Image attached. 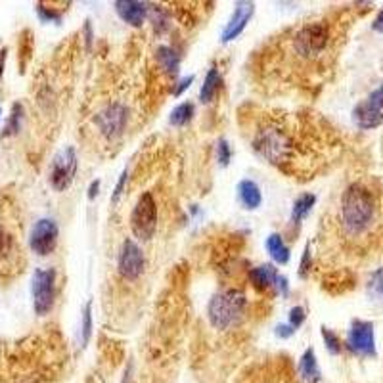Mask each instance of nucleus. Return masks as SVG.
<instances>
[{
    "instance_id": "2",
    "label": "nucleus",
    "mask_w": 383,
    "mask_h": 383,
    "mask_svg": "<svg viewBox=\"0 0 383 383\" xmlns=\"http://www.w3.org/2000/svg\"><path fill=\"white\" fill-rule=\"evenodd\" d=\"M253 148L259 156L274 165L291 163V159L296 157V140L276 123H270L257 131L253 139Z\"/></svg>"
},
{
    "instance_id": "15",
    "label": "nucleus",
    "mask_w": 383,
    "mask_h": 383,
    "mask_svg": "<svg viewBox=\"0 0 383 383\" xmlns=\"http://www.w3.org/2000/svg\"><path fill=\"white\" fill-rule=\"evenodd\" d=\"M19 255H21V249L18 247V242L14 239L12 234L0 228V272L8 274L18 270Z\"/></svg>"
},
{
    "instance_id": "24",
    "label": "nucleus",
    "mask_w": 383,
    "mask_h": 383,
    "mask_svg": "<svg viewBox=\"0 0 383 383\" xmlns=\"http://www.w3.org/2000/svg\"><path fill=\"white\" fill-rule=\"evenodd\" d=\"M368 296L372 299H376V301L383 299V266L372 274L370 282H368Z\"/></svg>"
},
{
    "instance_id": "38",
    "label": "nucleus",
    "mask_w": 383,
    "mask_h": 383,
    "mask_svg": "<svg viewBox=\"0 0 383 383\" xmlns=\"http://www.w3.org/2000/svg\"><path fill=\"white\" fill-rule=\"evenodd\" d=\"M0 114H2V109H0Z\"/></svg>"
},
{
    "instance_id": "13",
    "label": "nucleus",
    "mask_w": 383,
    "mask_h": 383,
    "mask_svg": "<svg viewBox=\"0 0 383 383\" xmlns=\"http://www.w3.org/2000/svg\"><path fill=\"white\" fill-rule=\"evenodd\" d=\"M249 278H252V282L255 288L266 289L270 288H276V291L280 296H288V280L284 276L278 274V270L272 266V264H263V266H257V269H253L249 272Z\"/></svg>"
},
{
    "instance_id": "7",
    "label": "nucleus",
    "mask_w": 383,
    "mask_h": 383,
    "mask_svg": "<svg viewBox=\"0 0 383 383\" xmlns=\"http://www.w3.org/2000/svg\"><path fill=\"white\" fill-rule=\"evenodd\" d=\"M95 123L104 139L115 140L125 132L126 123H129V109H126L125 104L114 102V104L106 106L100 114L96 115Z\"/></svg>"
},
{
    "instance_id": "35",
    "label": "nucleus",
    "mask_w": 383,
    "mask_h": 383,
    "mask_svg": "<svg viewBox=\"0 0 383 383\" xmlns=\"http://www.w3.org/2000/svg\"><path fill=\"white\" fill-rule=\"evenodd\" d=\"M374 31H377V33H383V10L379 14H377V18L374 19Z\"/></svg>"
},
{
    "instance_id": "17",
    "label": "nucleus",
    "mask_w": 383,
    "mask_h": 383,
    "mask_svg": "<svg viewBox=\"0 0 383 383\" xmlns=\"http://www.w3.org/2000/svg\"><path fill=\"white\" fill-rule=\"evenodd\" d=\"M238 198L239 203H242L245 209H249V211L261 207V203H263L261 188H259L253 180H242V183L238 184Z\"/></svg>"
},
{
    "instance_id": "19",
    "label": "nucleus",
    "mask_w": 383,
    "mask_h": 383,
    "mask_svg": "<svg viewBox=\"0 0 383 383\" xmlns=\"http://www.w3.org/2000/svg\"><path fill=\"white\" fill-rule=\"evenodd\" d=\"M266 249H269L270 257L274 259L278 264H286L289 261V247L280 234H270L266 238Z\"/></svg>"
},
{
    "instance_id": "28",
    "label": "nucleus",
    "mask_w": 383,
    "mask_h": 383,
    "mask_svg": "<svg viewBox=\"0 0 383 383\" xmlns=\"http://www.w3.org/2000/svg\"><path fill=\"white\" fill-rule=\"evenodd\" d=\"M19 123H21V106L16 104V106L12 107V117H10V123H8V126H6V134L18 132Z\"/></svg>"
},
{
    "instance_id": "30",
    "label": "nucleus",
    "mask_w": 383,
    "mask_h": 383,
    "mask_svg": "<svg viewBox=\"0 0 383 383\" xmlns=\"http://www.w3.org/2000/svg\"><path fill=\"white\" fill-rule=\"evenodd\" d=\"M125 183H126V171L121 175L119 183H117V186H115V192H114V195H112V203H117V201H119V195L123 194V186H125Z\"/></svg>"
},
{
    "instance_id": "11",
    "label": "nucleus",
    "mask_w": 383,
    "mask_h": 383,
    "mask_svg": "<svg viewBox=\"0 0 383 383\" xmlns=\"http://www.w3.org/2000/svg\"><path fill=\"white\" fill-rule=\"evenodd\" d=\"M58 244V225L52 219H41L35 222V227L29 236L31 252L44 257L50 255L56 249Z\"/></svg>"
},
{
    "instance_id": "25",
    "label": "nucleus",
    "mask_w": 383,
    "mask_h": 383,
    "mask_svg": "<svg viewBox=\"0 0 383 383\" xmlns=\"http://www.w3.org/2000/svg\"><path fill=\"white\" fill-rule=\"evenodd\" d=\"M90 333H92V305L87 303V307L82 311V347L87 345L90 340Z\"/></svg>"
},
{
    "instance_id": "6",
    "label": "nucleus",
    "mask_w": 383,
    "mask_h": 383,
    "mask_svg": "<svg viewBox=\"0 0 383 383\" xmlns=\"http://www.w3.org/2000/svg\"><path fill=\"white\" fill-rule=\"evenodd\" d=\"M31 296L35 313L44 316L54 307L56 297V270L54 269H37L33 274Z\"/></svg>"
},
{
    "instance_id": "26",
    "label": "nucleus",
    "mask_w": 383,
    "mask_h": 383,
    "mask_svg": "<svg viewBox=\"0 0 383 383\" xmlns=\"http://www.w3.org/2000/svg\"><path fill=\"white\" fill-rule=\"evenodd\" d=\"M322 338H324V343H326V349L332 355H340L341 352V341L340 338L332 332V330H328V328H322Z\"/></svg>"
},
{
    "instance_id": "4",
    "label": "nucleus",
    "mask_w": 383,
    "mask_h": 383,
    "mask_svg": "<svg viewBox=\"0 0 383 383\" xmlns=\"http://www.w3.org/2000/svg\"><path fill=\"white\" fill-rule=\"evenodd\" d=\"M332 41V29L328 21H313V23H305L301 29H297L293 38H291V46H293V54L299 60L305 62H314L316 58H320Z\"/></svg>"
},
{
    "instance_id": "18",
    "label": "nucleus",
    "mask_w": 383,
    "mask_h": 383,
    "mask_svg": "<svg viewBox=\"0 0 383 383\" xmlns=\"http://www.w3.org/2000/svg\"><path fill=\"white\" fill-rule=\"evenodd\" d=\"M299 374L307 383H316L320 379V368L314 357V349H307L299 360Z\"/></svg>"
},
{
    "instance_id": "20",
    "label": "nucleus",
    "mask_w": 383,
    "mask_h": 383,
    "mask_svg": "<svg viewBox=\"0 0 383 383\" xmlns=\"http://www.w3.org/2000/svg\"><path fill=\"white\" fill-rule=\"evenodd\" d=\"M157 63L161 65V70H163L165 73L175 77L176 73H178L180 58H178V54H176L173 48H169V46H159V48H157Z\"/></svg>"
},
{
    "instance_id": "32",
    "label": "nucleus",
    "mask_w": 383,
    "mask_h": 383,
    "mask_svg": "<svg viewBox=\"0 0 383 383\" xmlns=\"http://www.w3.org/2000/svg\"><path fill=\"white\" fill-rule=\"evenodd\" d=\"M38 14H41V18H43L44 21H60V16L52 12V10H44V8L38 6Z\"/></svg>"
},
{
    "instance_id": "21",
    "label": "nucleus",
    "mask_w": 383,
    "mask_h": 383,
    "mask_svg": "<svg viewBox=\"0 0 383 383\" xmlns=\"http://www.w3.org/2000/svg\"><path fill=\"white\" fill-rule=\"evenodd\" d=\"M314 203H316V195L314 194L299 195L296 203H293V209H291V222H293V225H301V220L311 213Z\"/></svg>"
},
{
    "instance_id": "33",
    "label": "nucleus",
    "mask_w": 383,
    "mask_h": 383,
    "mask_svg": "<svg viewBox=\"0 0 383 383\" xmlns=\"http://www.w3.org/2000/svg\"><path fill=\"white\" fill-rule=\"evenodd\" d=\"M293 332H296V330H293L291 326H278L276 328V335L278 338H284V340H286V338H291V335H293Z\"/></svg>"
},
{
    "instance_id": "10",
    "label": "nucleus",
    "mask_w": 383,
    "mask_h": 383,
    "mask_svg": "<svg viewBox=\"0 0 383 383\" xmlns=\"http://www.w3.org/2000/svg\"><path fill=\"white\" fill-rule=\"evenodd\" d=\"M355 123L360 129H376L383 123V85L374 90L365 102H360L352 112Z\"/></svg>"
},
{
    "instance_id": "27",
    "label": "nucleus",
    "mask_w": 383,
    "mask_h": 383,
    "mask_svg": "<svg viewBox=\"0 0 383 383\" xmlns=\"http://www.w3.org/2000/svg\"><path fill=\"white\" fill-rule=\"evenodd\" d=\"M230 157H232V151H230L228 142L227 140H219V144H217V159H219L220 167H227L230 163Z\"/></svg>"
},
{
    "instance_id": "3",
    "label": "nucleus",
    "mask_w": 383,
    "mask_h": 383,
    "mask_svg": "<svg viewBox=\"0 0 383 383\" xmlns=\"http://www.w3.org/2000/svg\"><path fill=\"white\" fill-rule=\"evenodd\" d=\"M245 296L239 289H220L209 301L207 318L215 330H230L244 316Z\"/></svg>"
},
{
    "instance_id": "22",
    "label": "nucleus",
    "mask_w": 383,
    "mask_h": 383,
    "mask_svg": "<svg viewBox=\"0 0 383 383\" xmlns=\"http://www.w3.org/2000/svg\"><path fill=\"white\" fill-rule=\"evenodd\" d=\"M220 87V75L217 70H209L207 77H205V81H203V87L200 90V100L203 104H209V102L213 100L217 92H219Z\"/></svg>"
},
{
    "instance_id": "5",
    "label": "nucleus",
    "mask_w": 383,
    "mask_h": 383,
    "mask_svg": "<svg viewBox=\"0 0 383 383\" xmlns=\"http://www.w3.org/2000/svg\"><path fill=\"white\" fill-rule=\"evenodd\" d=\"M131 228L140 242H148L156 234L157 205L151 192H144L136 201L131 215Z\"/></svg>"
},
{
    "instance_id": "36",
    "label": "nucleus",
    "mask_w": 383,
    "mask_h": 383,
    "mask_svg": "<svg viewBox=\"0 0 383 383\" xmlns=\"http://www.w3.org/2000/svg\"><path fill=\"white\" fill-rule=\"evenodd\" d=\"M98 188H100V180H96V183L90 184V192H88V198H90V200H95V195L98 194Z\"/></svg>"
},
{
    "instance_id": "23",
    "label": "nucleus",
    "mask_w": 383,
    "mask_h": 383,
    "mask_svg": "<svg viewBox=\"0 0 383 383\" xmlns=\"http://www.w3.org/2000/svg\"><path fill=\"white\" fill-rule=\"evenodd\" d=\"M194 115V104L192 102H183L180 106H176L171 114V125L175 126H184L188 125L190 119Z\"/></svg>"
},
{
    "instance_id": "37",
    "label": "nucleus",
    "mask_w": 383,
    "mask_h": 383,
    "mask_svg": "<svg viewBox=\"0 0 383 383\" xmlns=\"http://www.w3.org/2000/svg\"><path fill=\"white\" fill-rule=\"evenodd\" d=\"M4 63H6V50L0 52V77L4 73Z\"/></svg>"
},
{
    "instance_id": "14",
    "label": "nucleus",
    "mask_w": 383,
    "mask_h": 383,
    "mask_svg": "<svg viewBox=\"0 0 383 383\" xmlns=\"http://www.w3.org/2000/svg\"><path fill=\"white\" fill-rule=\"evenodd\" d=\"M253 12H255L253 2H238L236 8H234L232 18H230V21L225 27V31H222V37H220L222 43H230V41L238 37L239 33L245 29V26L249 23Z\"/></svg>"
},
{
    "instance_id": "34",
    "label": "nucleus",
    "mask_w": 383,
    "mask_h": 383,
    "mask_svg": "<svg viewBox=\"0 0 383 383\" xmlns=\"http://www.w3.org/2000/svg\"><path fill=\"white\" fill-rule=\"evenodd\" d=\"M308 261H311V253H308V247L305 249V253H303V261H301V276H307L308 272Z\"/></svg>"
},
{
    "instance_id": "8",
    "label": "nucleus",
    "mask_w": 383,
    "mask_h": 383,
    "mask_svg": "<svg viewBox=\"0 0 383 383\" xmlns=\"http://www.w3.org/2000/svg\"><path fill=\"white\" fill-rule=\"evenodd\" d=\"M77 173V153L75 150L68 146L54 156L50 165V184L58 192L70 188Z\"/></svg>"
},
{
    "instance_id": "16",
    "label": "nucleus",
    "mask_w": 383,
    "mask_h": 383,
    "mask_svg": "<svg viewBox=\"0 0 383 383\" xmlns=\"http://www.w3.org/2000/svg\"><path fill=\"white\" fill-rule=\"evenodd\" d=\"M115 12L119 14V18L132 27H140L144 23L146 16L150 12V8L146 2H136V0H119L115 2Z\"/></svg>"
},
{
    "instance_id": "12",
    "label": "nucleus",
    "mask_w": 383,
    "mask_h": 383,
    "mask_svg": "<svg viewBox=\"0 0 383 383\" xmlns=\"http://www.w3.org/2000/svg\"><path fill=\"white\" fill-rule=\"evenodd\" d=\"M347 347L357 355L372 357L376 355V341H374V326L370 322L355 320L347 333Z\"/></svg>"
},
{
    "instance_id": "31",
    "label": "nucleus",
    "mask_w": 383,
    "mask_h": 383,
    "mask_svg": "<svg viewBox=\"0 0 383 383\" xmlns=\"http://www.w3.org/2000/svg\"><path fill=\"white\" fill-rule=\"evenodd\" d=\"M192 82H194V75H190V77H186V79H183V81L178 82V87L175 88V96L183 95V90H186V88H188Z\"/></svg>"
},
{
    "instance_id": "29",
    "label": "nucleus",
    "mask_w": 383,
    "mask_h": 383,
    "mask_svg": "<svg viewBox=\"0 0 383 383\" xmlns=\"http://www.w3.org/2000/svg\"><path fill=\"white\" fill-rule=\"evenodd\" d=\"M305 322V308L303 307H293L289 311V326L297 330L301 328V324Z\"/></svg>"
},
{
    "instance_id": "9",
    "label": "nucleus",
    "mask_w": 383,
    "mask_h": 383,
    "mask_svg": "<svg viewBox=\"0 0 383 383\" xmlns=\"http://www.w3.org/2000/svg\"><path fill=\"white\" fill-rule=\"evenodd\" d=\"M146 266L144 253L140 249V245L134 242V239L126 238L121 245L119 259H117V270L123 280H129V282H134L142 276Z\"/></svg>"
},
{
    "instance_id": "1",
    "label": "nucleus",
    "mask_w": 383,
    "mask_h": 383,
    "mask_svg": "<svg viewBox=\"0 0 383 383\" xmlns=\"http://www.w3.org/2000/svg\"><path fill=\"white\" fill-rule=\"evenodd\" d=\"M376 217V201L362 184H351L341 198V222L347 232L357 236L372 227Z\"/></svg>"
}]
</instances>
